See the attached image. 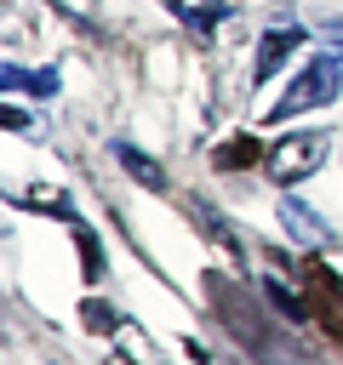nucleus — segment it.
<instances>
[{"label":"nucleus","mask_w":343,"mask_h":365,"mask_svg":"<svg viewBox=\"0 0 343 365\" xmlns=\"http://www.w3.org/2000/svg\"><path fill=\"white\" fill-rule=\"evenodd\" d=\"M343 91V63L332 57V51H320V57H309L303 68H297V80L286 86V97L269 108V120L280 125V120H292V114H309V108H326L332 97Z\"/></svg>","instance_id":"1"},{"label":"nucleus","mask_w":343,"mask_h":365,"mask_svg":"<svg viewBox=\"0 0 343 365\" xmlns=\"http://www.w3.org/2000/svg\"><path fill=\"white\" fill-rule=\"evenodd\" d=\"M326 154H332V131H292V137H280V148L269 154V177H274V182H297V177L320 171Z\"/></svg>","instance_id":"2"},{"label":"nucleus","mask_w":343,"mask_h":365,"mask_svg":"<svg viewBox=\"0 0 343 365\" xmlns=\"http://www.w3.org/2000/svg\"><path fill=\"white\" fill-rule=\"evenodd\" d=\"M303 274H309V314H314V319H326V325L343 336V285H337L320 262H309Z\"/></svg>","instance_id":"3"},{"label":"nucleus","mask_w":343,"mask_h":365,"mask_svg":"<svg viewBox=\"0 0 343 365\" xmlns=\"http://www.w3.org/2000/svg\"><path fill=\"white\" fill-rule=\"evenodd\" d=\"M297 46H303V29H297V23H274V29L263 34V46H257V63H252V80L263 86V80H269V74H274V68H280V63H286V57H292Z\"/></svg>","instance_id":"4"},{"label":"nucleus","mask_w":343,"mask_h":365,"mask_svg":"<svg viewBox=\"0 0 343 365\" xmlns=\"http://www.w3.org/2000/svg\"><path fill=\"white\" fill-rule=\"evenodd\" d=\"M109 148H114L120 171H126V177H131L137 188H166V165H160L154 154H143V148H137V143H126V137H114Z\"/></svg>","instance_id":"5"},{"label":"nucleus","mask_w":343,"mask_h":365,"mask_svg":"<svg viewBox=\"0 0 343 365\" xmlns=\"http://www.w3.org/2000/svg\"><path fill=\"white\" fill-rule=\"evenodd\" d=\"M0 86L6 91H29V97H57V68H17V63H6L0 68Z\"/></svg>","instance_id":"6"},{"label":"nucleus","mask_w":343,"mask_h":365,"mask_svg":"<svg viewBox=\"0 0 343 365\" xmlns=\"http://www.w3.org/2000/svg\"><path fill=\"white\" fill-rule=\"evenodd\" d=\"M166 6H172V11H177V17H183L194 34H206V40H212V29H217V23L234 11L229 0H166Z\"/></svg>","instance_id":"7"},{"label":"nucleus","mask_w":343,"mask_h":365,"mask_svg":"<svg viewBox=\"0 0 343 365\" xmlns=\"http://www.w3.org/2000/svg\"><path fill=\"white\" fill-rule=\"evenodd\" d=\"M280 222L292 228V240H303V245H326V228H320V222H314V211H303L292 194L280 200Z\"/></svg>","instance_id":"8"},{"label":"nucleus","mask_w":343,"mask_h":365,"mask_svg":"<svg viewBox=\"0 0 343 365\" xmlns=\"http://www.w3.org/2000/svg\"><path fill=\"white\" fill-rule=\"evenodd\" d=\"M257 154H263L257 137H234V143L217 148V165H223V171H240V165H257Z\"/></svg>","instance_id":"9"},{"label":"nucleus","mask_w":343,"mask_h":365,"mask_svg":"<svg viewBox=\"0 0 343 365\" xmlns=\"http://www.w3.org/2000/svg\"><path fill=\"white\" fill-rule=\"evenodd\" d=\"M263 297H269V302H274L286 319H309V302H297V297H292L280 279H263Z\"/></svg>","instance_id":"10"},{"label":"nucleus","mask_w":343,"mask_h":365,"mask_svg":"<svg viewBox=\"0 0 343 365\" xmlns=\"http://www.w3.org/2000/svg\"><path fill=\"white\" fill-rule=\"evenodd\" d=\"M86 314H91V325H97V331H109V325H120V314H109V308H97V302H91Z\"/></svg>","instance_id":"11"},{"label":"nucleus","mask_w":343,"mask_h":365,"mask_svg":"<svg viewBox=\"0 0 343 365\" xmlns=\"http://www.w3.org/2000/svg\"><path fill=\"white\" fill-rule=\"evenodd\" d=\"M326 40H332V57H343V17L326 23Z\"/></svg>","instance_id":"12"},{"label":"nucleus","mask_w":343,"mask_h":365,"mask_svg":"<svg viewBox=\"0 0 343 365\" xmlns=\"http://www.w3.org/2000/svg\"><path fill=\"white\" fill-rule=\"evenodd\" d=\"M29 125H34V120H29L23 108H6V131H29Z\"/></svg>","instance_id":"13"}]
</instances>
